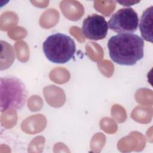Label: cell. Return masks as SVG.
<instances>
[{
  "label": "cell",
  "instance_id": "cell-6",
  "mask_svg": "<svg viewBox=\"0 0 153 153\" xmlns=\"http://www.w3.org/2000/svg\"><path fill=\"white\" fill-rule=\"evenodd\" d=\"M153 6L147 8L142 13L139 23L142 38L146 41L152 42Z\"/></svg>",
  "mask_w": 153,
  "mask_h": 153
},
{
  "label": "cell",
  "instance_id": "cell-3",
  "mask_svg": "<svg viewBox=\"0 0 153 153\" xmlns=\"http://www.w3.org/2000/svg\"><path fill=\"white\" fill-rule=\"evenodd\" d=\"M42 50L50 62L63 64L74 57L76 45L74 40L69 36L55 33L46 38L42 44Z\"/></svg>",
  "mask_w": 153,
  "mask_h": 153
},
{
  "label": "cell",
  "instance_id": "cell-2",
  "mask_svg": "<svg viewBox=\"0 0 153 153\" xmlns=\"http://www.w3.org/2000/svg\"><path fill=\"white\" fill-rule=\"evenodd\" d=\"M27 90L25 84L14 76H5L0 79L1 112L20 109L26 104Z\"/></svg>",
  "mask_w": 153,
  "mask_h": 153
},
{
  "label": "cell",
  "instance_id": "cell-4",
  "mask_svg": "<svg viewBox=\"0 0 153 153\" xmlns=\"http://www.w3.org/2000/svg\"><path fill=\"white\" fill-rule=\"evenodd\" d=\"M108 24L111 30L118 33H134L139 26V17L132 8H122L112 15Z\"/></svg>",
  "mask_w": 153,
  "mask_h": 153
},
{
  "label": "cell",
  "instance_id": "cell-1",
  "mask_svg": "<svg viewBox=\"0 0 153 153\" xmlns=\"http://www.w3.org/2000/svg\"><path fill=\"white\" fill-rule=\"evenodd\" d=\"M108 48L111 60L120 65L133 66L144 56V40L133 33L111 36L108 42Z\"/></svg>",
  "mask_w": 153,
  "mask_h": 153
},
{
  "label": "cell",
  "instance_id": "cell-5",
  "mask_svg": "<svg viewBox=\"0 0 153 153\" xmlns=\"http://www.w3.org/2000/svg\"><path fill=\"white\" fill-rule=\"evenodd\" d=\"M108 30V24L104 17L93 14L85 18L82 23V32L86 38L99 41L105 38Z\"/></svg>",
  "mask_w": 153,
  "mask_h": 153
},
{
  "label": "cell",
  "instance_id": "cell-7",
  "mask_svg": "<svg viewBox=\"0 0 153 153\" xmlns=\"http://www.w3.org/2000/svg\"><path fill=\"white\" fill-rule=\"evenodd\" d=\"M117 2L122 4V5H124V6H129V5H132L134 4L138 3V2H139V1H136V2H134V1H117Z\"/></svg>",
  "mask_w": 153,
  "mask_h": 153
}]
</instances>
